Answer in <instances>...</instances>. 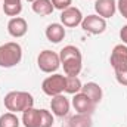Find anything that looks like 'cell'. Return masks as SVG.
<instances>
[{
	"label": "cell",
	"mask_w": 127,
	"mask_h": 127,
	"mask_svg": "<svg viewBox=\"0 0 127 127\" xmlns=\"http://www.w3.org/2000/svg\"><path fill=\"white\" fill-rule=\"evenodd\" d=\"M68 127H92L90 114H77L69 118Z\"/></svg>",
	"instance_id": "cell-17"
},
{
	"label": "cell",
	"mask_w": 127,
	"mask_h": 127,
	"mask_svg": "<svg viewBox=\"0 0 127 127\" xmlns=\"http://www.w3.org/2000/svg\"><path fill=\"white\" fill-rule=\"evenodd\" d=\"M31 7H32V12L40 15V16H47L55 9L50 0H35V1H32Z\"/></svg>",
	"instance_id": "cell-16"
},
{
	"label": "cell",
	"mask_w": 127,
	"mask_h": 127,
	"mask_svg": "<svg viewBox=\"0 0 127 127\" xmlns=\"http://www.w3.org/2000/svg\"><path fill=\"white\" fill-rule=\"evenodd\" d=\"M50 108H52V112H53L55 115H58V117H65V115L69 112V100H68L64 95L52 96Z\"/></svg>",
	"instance_id": "cell-13"
},
{
	"label": "cell",
	"mask_w": 127,
	"mask_h": 127,
	"mask_svg": "<svg viewBox=\"0 0 127 127\" xmlns=\"http://www.w3.org/2000/svg\"><path fill=\"white\" fill-rule=\"evenodd\" d=\"M59 59L61 64L64 65V71L66 75L69 77H77L81 71V66H83V56H81V52L78 47L75 46H65L61 53H59Z\"/></svg>",
	"instance_id": "cell-1"
},
{
	"label": "cell",
	"mask_w": 127,
	"mask_h": 127,
	"mask_svg": "<svg viewBox=\"0 0 127 127\" xmlns=\"http://www.w3.org/2000/svg\"><path fill=\"white\" fill-rule=\"evenodd\" d=\"M81 28L90 34H102L106 28V21L99 15H87L81 21Z\"/></svg>",
	"instance_id": "cell-7"
},
{
	"label": "cell",
	"mask_w": 127,
	"mask_h": 127,
	"mask_svg": "<svg viewBox=\"0 0 127 127\" xmlns=\"http://www.w3.org/2000/svg\"><path fill=\"white\" fill-rule=\"evenodd\" d=\"M81 92L87 96V97H90L95 103H99L102 100V89H100V86L97 83H93V81L86 83L81 87Z\"/></svg>",
	"instance_id": "cell-15"
},
{
	"label": "cell",
	"mask_w": 127,
	"mask_h": 127,
	"mask_svg": "<svg viewBox=\"0 0 127 127\" xmlns=\"http://www.w3.org/2000/svg\"><path fill=\"white\" fill-rule=\"evenodd\" d=\"M4 106L9 112H24L28 108H32L34 97L28 92H9L3 99Z\"/></svg>",
	"instance_id": "cell-2"
},
{
	"label": "cell",
	"mask_w": 127,
	"mask_h": 127,
	"mask_svg": "<svg viewBox=\"0 0 127 127\" xmlns=\"http://www.w3.org/2000/svg\"><path fill=\"white\" fill-rule=\"evenodd\" d=\"M46 37L52 43L62 41L64 37H65V28H64V25L62 24H56V22L47 25V28H46Z\"/></svg>",
	"instance_id": "cell-14"
},
{
	"label": "cell",
	"mask_w": 127,
	"mask_h": 127,
	"mask_svg": "<svg viewBox=\"0 0 127 127\" xmlns=\"http://www.w3.org/2000/svg\"><path fill=\"white\" fill-rule=\"evenodd\" d=\"M95 10L103 19L105 18H112L115 10H117V1L115 0H96Z\"/></svg>",
	"instance_id": "cell-12"
},
{
	"label": "cell",
	"mask_w": 127,
	"mask_h": 127,
	"mask_svg": "<svg viewBox=\"0 0 127 127\" xmlns=\"http://www.w3.org/2000/svg\"><path fill=\"white\" fill-rule=\"evenodd\" d=\"M117 9H118V12L127 19V0H118L117 1Z\"/></svg>",
	"instance_id": "cell-22"
},
{
	"label": "cell",
	"mask_w": 127,
	"mask_h": 127,
	"mask_svg": "<svg viewBox=\"0 0 127 127\" xmlns=\"http://www.w3.org/2000/svg\"><path fill=\"white\" fill-rule=\"evenodd\" d=\"M72 106L75 108V111L78 114H92L95 111L96 103L90 97H87L83 92H80V93H75L72 97Z\"/></svg>",
	"instance_id": "cell-10"
},
{
	"label": "cell",
	"mask_w": 127,
	"mask_h": 127,
	"mask_svg": "<svg viewBox=\"0 0 127 127\" xmlns=\"http://www.w3.org/2000/svg\"><path fill=\"white\" fill-rule=\"evenodd\" d=\"M27 31H28V24L21 16H15L7 22V32L15 38L24 37L27 34Z\"/></svg>",
	"instance_id": "cell-11"
},
{
	"label": "cell",
	"mask_w": 127,
	"mask_h": 127,
	"mask_svg": "<svg viewBox=\"0 0 127 127\" xmlns=\"http://www.w3.org/2000/svg\"><path fill=\"white\" fill-rule=\"evenodd\" d=\"M22 123L25 127H52L53 115L47 109L28 108L22 112Z\"/></svg>",
	"instance_id": "cell-3"
},
{
	"label": "cell",
	"mask_w": 127,
	"mask_h": 127,
	"mask_svg": "<svg viewBox=\"0 0 127 127\" xmlns=\"http://www.w3.org/2000/svg\"><path fill=\"white\" fill-rule=\"evenodd\" d=\"M81 81L78 77H69L66 75V80H65V92L69 93V95H75V93H80L81 92Z\"/></svg>",
	"instance_id": "cell-18"
},
{
	"label": "cell",
	"mask_w": 127,
	"mask_h": 127,
	"mask_svg": "<svg viewBox=\"0 0 127 127\" xmlns=\"http://www.w3.org/2000/svg\"><path fill=\"white\" fill-rule=\"evenodd\" d=\"M37 65L43 72H55L61 65L59 55L53 50H43L37 58Z\"/></svg>",
	"instance_id": "cell-6"
},
{
	"label": "cell",
	"mask_w": 127,
	"mask_h": 127,
	"mask_svg": "<svg viewBox=\"0 0 127 127\" xmlns=\"http://www.w3.org/2000/svg\"><path fill=\"white\" fill-rule=\"evenodd\" d=\"M0 127H19V118L15 112H6L0 115Z\"/></svg>",
	"instance_id": "cell-19"
},
{
	"label": "cell",
	"mask_w": 127,
	"mask_h": 127,
	"mask_svg": "<svg viewBox=\"0 0 127 127\" xmlns=\"http://www.w3.org/2000/svg\"><path fill=\"white\" fill-rule=\"evenodd\" d=\"M115 78L120 84L127 86V68L126 69H121V71H115Z\"/></svg>",
	"instance_id": "cell-21"
},
{
	"label": "cell",
	"mask_w": 127,
	"mask_h": 127,
	"mask_svg": "<svg viewBox=\"0 0 127 127\" xmlns=\"http://www.w3.org/2000/svg\"><path fill=\"white\" fill-rule=\"evenodd\" d=\"M120 38L123 40V43L127 44V25H124V27L120 30Z\"/></svg>",
	"instance_id": "cell-23"
},
{
	"label": "cell",
	"mask_w": 127,
	"mask_h": 127,
	"mask_svg": "<svg viewBox=\"0 0 127 127\" xmlns=\"http://www.w3.org/2000/svg\"><path fill=\"white\" fill-rule=\"evenodd\" d=\"M50 1H52L53 7H55V9H59V10H65V9L69 7L71 3H72V0H50Z\"/></svg>",
	"instance_id": "cell-20"
},
{
	"label": "cell",
	"mask_w": 127,
	"mask_h": 127,
	"mask_svg": "<svg viewBox=\"0 0 127 127\" xmlns=\"http://www.w3.org/2000/svg\"><path fill=\"white\" fill-rule=\"evenodd\" d=\"M4 4H12V3H21V0H3Z\"/></svg>",
	"instance_id": "cell-24"
},
{
	"label": "cell",
	"mask_w": 127,
	"mask_h": 127,
	"mask_svg": "<svg viewBox=\"0 0 127 127\" xmlns=\"http://www.w3.org/2000/svg\"><path fill=\"white\" fill-rule=\"evenodd\" d=\"M27 1H31V3H32V1H35V0H27Z\"/></svg>",
	"instance_id": "cell-25"
},
{
	"label": "cell",
	"mask_w": 127,
	"mask_h": 127,
	"mask_svg": "<svg viewBox=\"0 0 127 127\" xmlns=\"http://www.w3.org/2000/svg\"><path fill=\"white\" fill-rule=\"evenodd\" d=\"M111 65L114 71H121L127 68V46L126 44H117L111 52Z\"/></svg>",
	"instance_id": "cell-9"
},
{
	"label": "cell",
	"mask_w": 127,
	"mask_h": 127,
	"mask_svg": "<svg viewBox=\"0 0 127 127\" xmlns=\"http://www.w3.org/2000/svg\"><path fill=\"white\" fill-rule=\"evenodd\" d=\"M22 59V47L15 43L9 41L0 46V66L1 68H12Z\"/></svg>",
	"instance_id": "cell-4"
},
{
	"label": "cell",
	"mask_w": 127,
	"mask_h": 127,
	"mask_svg": "<svg viewBox=\"0 0 127 127\" xmlns=\"http://www.w3.org/2000/svg\"><path fill=\"white\" fill-rule=\"evenodd\" d=\"M65 80L66 77L62 74H53L49 75L47 78H44L41 89L47 96H56L62 95V92H65Z\"/></svg>",
	"instance_id": "cell-5"
},
{
	"label": "cell",
	"mask_w": 127,
	"mask_h": 127,
	"mask_svg": "<svg viewBox=\"0 0 127 127\" xmlns=\"http://www.w3.org/2000/svg\"><path fill=\"white\" fill-rule=\"evenodd\" d=\"M83 18L84 16H83L81 10L78 7H74V6L66 7L61 13V22H62L64 27H68V28H74V27L80 25Z\"/></svg>",
	"instance_id": "cell-8"
}]
</instances>
